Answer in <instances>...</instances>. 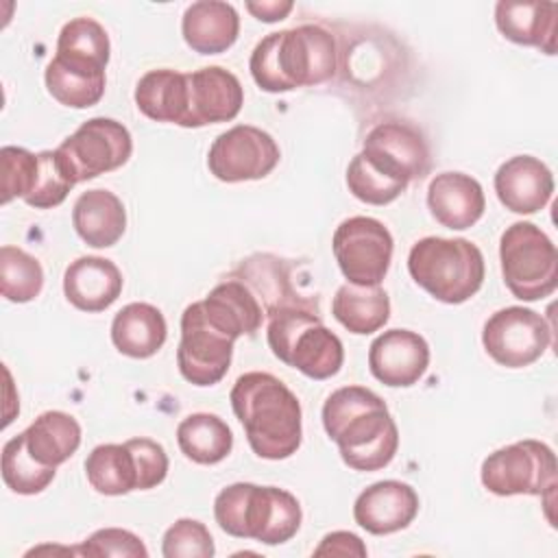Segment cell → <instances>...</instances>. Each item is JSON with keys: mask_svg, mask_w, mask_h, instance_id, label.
Instances as JSON below:
<instances>
[{"mask_svg": "<svg viewBox=\"0 0 558 558\" xmlns=\"http://www.w3.org/2000/svg\"><path fill=\"white\" fill-rule=\"evenodd\" d=\"M323 425L344 464L355 471H379L397 453V423L384 399L364 386H344L331 392L323 405Z\"/></svg>", "mask_w": 558, "mask_h": 558, "instance_id": "obj_1", "label": "cell"}, {"mask_svg": "<svg viewBox=\"0 0 558 558\" xmlns=\"http://www.w3.org/2000/svg\"><path fill=\"white\" fill-rule=\"evenodd\" d=\"M231 408L242 423L251 449L266 460H286L301 445V403L270 373H244L231 388Z\"/></svg>", "mask_w": 558, "mask_h": 558, "instance_id": "obj_2", "label": "cell"}, {"mask_svg": "<svg viewBox=\"0 0 558 558\" xmlns=\"http://www.w3.org/2000/svg\"><path fill=\"white\" fill-rule=\"evenodd\" d=\"M338 50L329 31L303 24L266 35L253 50V81L270 94L320 85L336 74Z\"/></svg>", "mask_w": 558, "mask_h": 558, "instance_id": "obj_3", "label": "cell"}, {"mask_svg": "<svg viewBox=\"0 0 558 558\" xmlns=\"http://www.w3.org/2000/svg\"><path fill=\"white\" fill-rule=\"evenodd\" d=\"M214 517L222 532L235 538H255L264 545L290 541L303 519L292 493L248 482L222 488L214 501Z\"/></svg>", "mask_w": 558, "mask_h": 558, "instance_id": "obj_4", "label": "cell"}, {"mask_svg": "<svg viewBox=\"0 0 558 558\" xmlns=\"http://www.w3.org/2000/svg\"><path fill=\"white\" fill-rule=\"evenodd\" d=\"M412 279L434 299L458 305L469 301L484 283L482 251L464 238H423L408 255Z\"/></svg>", "mask_w": 558, "mask_h": 558, "instance_id": "obj_5", "label": "cell"}, {"mask_svg": "<svg viewBox=\"0 0 558 558\" xmlns=\"http://www.w3.org/2000/svg\"><path fill=\"white\" fill-rule=\"evenodd\" d=\"M268 347L277 360L312 379L333 377L344 362L340 338L312 305H288L270 314Z\"/></svg>", "mask_w": 558, "mask_h": 558, "instance_id": "obj_6", "label": "cell"}, {"mask_svg": "<svg viewBox=\"0 0 558 558\" xmlns=\"http://www.w3.org/2000/svg\"><path fill=\"white\" fill-rule=\"evenodd\" d=\"M499 262L506 288L521 301L545 299L558 286V251L532 222H514L501 233Z\"/></svg>", "mask_w": 558, "mask_h": 558, "instance_id": "obj_7", "label": "cell"}, {"mask_svg": "<svg viewBox=\"0 0 558 558\" xmlns=\"http://www.w3.org/2000/svg\"><path fill=\"white\" fill-rule=\"evenodd\" d=\"M482 484L499 497L545 495L556 488V456L541 440L506 445L482 462Z\"/></svg>", "mask_w": 558, "mask_h": 558, "instance_id": "obj_8", "label": "cell"}, {"mask_svg": "<svg viewBox=\"0 0 558 558\" xmlns=\"http://www.w3.org/2000/svg\"><path fill=\"white\" fill-rule=\"evenodd\" d=\"M74 183L124 166L133 150L129 129L111 118H92L54 148Z\"/></svg>", "mask_w": 558, "mask_h": 558, "instance_id": "obj_9", "label": "cell"}, {"mask_svg": "<svg viewBox=\"0 0 558 558\" xmlns=\"http://www.w3.org/2000/svg\"><path fill=\"white\" fill-rule=\"evenodd\" d=\"M331 248L349 283L379 286L390 268L392 235L384 222L353 216L338 225Z\"/></svg>", "mask_w": 558, "mask_h": 558, "instance_id": "obj_10", "label": "cell"}, {"mask_svg": "<svg viewBox=\"0 0 558 558\" xmlns=\"http://www.w3.org/2000/svg\"><path fill=\"white\" fill-rule=\"evenodd\" d=\"M233 342L209 323L201 301L187 305L181 314V342L177 349L181 375L194 386L218 384L229 371Z\"/></svg>", "mask_w": 558, "mask_h": 558, "instance_id": "obj_11", "label": "cell"}, {"mask_svg": "<svg viewBox=\"0 0 558 558\" xmlns=\"http://www.w3.org/2000/svg\"><path fill=\"white\" fill-rule=\"evenodd\" d=\"M486 353L506 368H523L536 362L551 342L547 320L527 307H504L495 312L482 331Z\"/></svg>", "mask_w": 558, "mask_h": 558, "instance_id": "obj_12", "label": "cell"}, {"mask_svg": "<svg viewBox=\"0 0 558 558\" xmlns=\"http://www.w3.org/2000/svg\"><path fill=\"white\" fill-rule=\"evenodd\" d=\"M279 146L270 133L238 124L220 133L207 155L209 172L225 183L264 179L279 163Z\"/></svg>", "mask_w": 558, "mask_h": 558, "instance_id": "obj_13", "label": "cell"}, {"mask_svg": "<svg viewBox=\"0 0 558 558\" xmlns=\"http://www.w3.org/2000/svg\"><path fill=\"white\" fill-rule=\"evenodd\" d=\"M375 170L408 185L429 170V148L425 137L405 122H379L364 140L360 153Z\"/></svg>", "mask_w": 558, "mask_h": 558, "instance_id": "obj_14", "label": "cell"}, {"mask_svg": "<svg viewBox=\"0 0 558 558\" xmlns=\"http://www.w3.org/2000/svg\"><path fill=\"white\" fill-rule=\"evenodd\" d=\"M187 113L183 126L196 129L233 120L244 102V89L235 74L220 65L201 68L185 74Z\"/></svg>", "mask_w": 558, "mask_h": 558, "instance_id": "obj_15", "label": "cell"}, {"mask_svg": "<svg viewBox=\"0 0 558 558\" xmlns=\"http://www.w3.org/2000/svg\"><path fill=\"white\" fill-rule=\"evenodd\" d=\"M429 366V347L410 329H388L368 349V368L390 388L414 386Z\"/></svg>", "mask_w": 558, "mask_h": 558, "instance_id": "obj_16", "label": "cell"}, {"mask_svg": "<svg viewBox=\"0 0 558 558\" xmlns=\"http://www.w3.org/2000/svg\"><path fill=\"white\" fill-rule=\"evenodd\" d=\"M418 512L416 490L397 480L375 482L364 488L353 506V519L368 534L381 536L408 527Z\"/></svg>", "mask_w": 558, "mask_h": 558, "instance_id": "obj_17", "label": "cell"}, {"mask_svg": "<svg viewBox=\"0 0 558 558\" xmlns=\"http://www.w3.org/2000/svg\"><path fill=\"white\" fill-rule=\"evenodd\" d=\"M495 192L501 205L514 214L543 209L554 194L551 170L532 155H517L495 172Z\"/></svg>", "mask_w": 558, "mask_h": 558, "instance_id": "obj_18", "label": "cell"}, {"mask_svg": "<svg viewBox=\"0 0 558 558\" xmlns=\"http://www.w3.org/2000/svg\"><path fill=\"white\" fill-rule=\"evenodd\" d=\"M427 207L438 225L462 231L482 218L486 198L482 185L473 177L462 172H440L429 181Z\"/></svg>", "mask_w": 558, "mask_h": 558, "instance_id": "obj_19", "label": "cell"}, {"mask_svg": "<svg viewBox=\"0 0 558 558\" xmlns=\"http://www.w3.org/2000/svg\"><path fill=\"white\" fill-rule=\"evenodd\" d=\"M63 292L76 310L102 312L120 296L122 272L111 259L85 255L65 268Z\"/></svg>", "mask_w": 558, "mask_h": 558, "instance_id": "obj_20", "label": "cell"}, {"mask_svg": "<svg viewBox=\"0 0 558 558\" xmlns=\"http://www.w3.org/2000/svg\"><path fill=\"white\" fill-rule=\"evenodd\" d=\"M185 44L198 54H218L231 48L240 33V17L233 4L220 0L192 2L181 20Z\"/></svg>", "mask_w": 558, "mask_h": 558, "instance_id": "obj_21", "label": "cell"}, {"mask_svg": "<svg viewBox=\"0 0 558 558\" xmlns=\"http://www.w3.org/2000/svg\"><path fill=\"white\" fill-rule=\"evenodd\" d=\"M556 2H512L495 4V24L499 33L521 46H536L547 54L556 52Z\"/></svg>", "mask_w": 558, "mask_h": 558, "instance_id": "obj_22", "label": "cell"}, {"mask_svg": "<svg viewBox=\"0 0 558 558\" xmlns=\"http://www.w3.org/2000/svg\"><path fill=\"white\" fill-rule=\"evenodd\" d=\"M201 307L209 323L225 331L231 340L240 336H253L264 320V307L248 286L240 279H227L218 283L207 299L201 301Z\"/></svg>", "mask_w": 558, "mask_h": 558, "instance_id": "obj_23", "label": "cell"}, {"mask_svg": "<svg viewBox=\"0 0 558 558\" xmlns=\"http://www.w3.org/2000/svg\"><path fill=\"white\" fill-rule=\"evenodd\" d=\"M72 225L83 242L94 248H107L122 238L126 229V211L113 192L87 190L74 203Z\"/></svg>", "mask_w": 558, "mask_h": 558, "instance_id": "obj_24", "label": "cell"}, {"mask_svg": "<svg viewBox=\"0 0 558 558\" xmlns=\"http://www.w3.org/2000/svg\"><path fill=\"white\" fill-rule=\"evenodd\" d=\"M166 336V318L150 303H129L111 323V340L116 349L135 360L155 355L163 347Z\"/></svg>", "mask_w": 558, "mask_h": 558, "instance_id": "obj_25", "label": "cell"}, {"mask_svg": "<svg viewBox=\"0 0 558 558\" xmlns=\"http://www.w3.org/2000/svg\"><path fill=\"white\" fill-rule=\"evenodd\" d=\"M50 96L72 109L94 107L105 94V68L54 54L46 65Z\"/></svg>", "mask_w": 558, "mask_h": 558, "instance_id": "obj_26", "label": "cell"}, {"mask_svg": "<svg viewBox=\"0 0 558 558\" xmlns=\"http://www.w3.org/2000/svg\"><path fill=\"white\" fill-rule=\"evenodd\" d=\"M137 109L155 122H172L183 126L187 113L185 74L177 70H150L135 87Z\"/></svg>", "mask_w": 558, "mask_h": 558, "instance_id": "obj_27", "label": "cell"}, {"mask_svg": "<svg viewBox=\"0 0 558 558\" xmlns=\"http://www.w3.org/2000/svg\"><path fill=\"white\" fill-rule=\"evenodd\" d=\"M331 312L336 320L351 333H373L390 318V299L381 286L344 283L338 288Z\"/></svg>", "mask_w": 558, "mask_h": 558, "instance_id": "obj_28", "label": "cell"}, {"mask_svg": "<svg viewBox=\"0 0 558 558\" xmlns=\"http://www.w3.org/2000/svg\"><path fill=\"white\" fill-rule=\"evenodd\" d=\"M24 436L26 447L37 462L46 466H59L78 449L81 425L65 412L48 410L24 429Z\"/></svg>", "mask_w": 558, "mask_h": 558, "instance_id": "obj_29", "label": "cell"}, {"mask_svg": "<svg viewBox=\"0 0 558 558\" xmlns=\"http://www.w3.org/2000/svg\"><path fill=\"white\" fill-rule=\"evenodd\" d=\"M177 442L183 456L192 462L216 464L229 456L233 447V434L220 416L196 412L179 423Z\"/></svg>", "mask_w": 558, "mask_h": 558, "instance_id": "obj_30", "label": "cell"}, {"mask_svg": "<svg viewBox=\"0 0 558 558\" xmlns=\"http://www.w3.org/2000/svg\"><path fill=\"white\" fill-rule=\"evenodd\" d=\"M85 475L100 495H124L137 490V466L131 449L124 445H98L85 460Z\"/></svg>", "mask_w": 558, "mask_h": 558, "instance_id": "obj_31", "label": "cell"}, {"mask_svg": "<svg viewBox=\"0 0 558 558\" xmlns=\"http://www.w3.org/2000/svg\"><path fill=\"white\" fill-rule=\"evenodd\" d=\"M283 264L281 259L272 255H253L246 262H242L240 270L242 279L248 290L257 296V301L264 307V314H275L281 307L288 305H310L307 301L299 299V294L292 292L290 281L281 272Z\"/></svg>", "mask_w": 558, "mask_h": 558, "instance_id": "obj_32", "label": "cell"}, {"mask_svg": "<svg viewBox=\"0 0 558 558\" xmlns=\"http://www.w3.org/2000/svg\"><path fill=\"white\" fill-rule=\"evenodd\" d=\"M54 469L57 466H46L31 456L24 432L2 447V480L17 495L41 493L54 480Z\"/></svg>", "mask_w": 558, "mask_h": 558, "instance_id": "obj_33", "label": "cell"}, {"mask_svg": "<svg viewBox=\"0 0 558 558\" xmlns=\"http://www.w3.org/2000/svg\"><path fill=\"white\" fill-rule=\"evenodd\" d=\"M44 286L41 264L17 246L0 248V290L7 301L28 303Z\"/></svg>", "mask_w": 558, "mask_h": 558, "instance_id": "obj_34", "label": "cell"}, {"mask_svg": "<svg viewBox=\"0 0 558 558\" xmlns=\"http://www.w3.org/2000/svg\"><path fill=\"white\" fill-rule=\"evenodd\" d=\"M57 54L107 68L109 63L107 31L92 17H74L59 33Z\"/></svg>", "mask_w": 558, "mask_h": 558, "instance_id": "obj_35", "label": "cell"}, {"mask_svg": "<svg viewBox=\"0 0 558 558\" xmlns=\"http://www.w3.org/2000/svg\"><path fill=\"white\" fill-rule=\"evenodd\" d=\"M37 157H39L37 181H35L33 192L24 198V203L35 209H50V207L61 205L65 201L68 192L76 183L72 181L70 172L65 170L57 150H41V153H37Z\"/></svg>", "mask_w": 558, "mask_h": 558, "instance_id": "obj_36", "label": "cell"}, {"mask_svg": "<svg viewBox=\"0 0 558 558\" xmlns=\"http://www.w3.org/2000/svg\"><path fill=\"white\" fill-rule=\"evenodd\" d=\"M347 185L355 198L368 205H388L408 187L375 170L360 153L347 168Z\"/></svg>", "mask_w": 558, "mask_h": 558, "instance_id": "obj_37", "label": "cell"}, {"mask_svg": "<svg viewBox=\"0 0 558 558\" xmlns=\"http://www.w3.org/2000/svg\"><path fill=\"white\" fill-rule=\"evenodd\" d=\"M2 163V203L13 198H26L37 181L39 157L20 146H4L0 150Z\"/></svg>", "mask_w": 558, "mask_h": 558, "instance_id": "obj_38", "label": "cell"}, {"mask_svg": "<svg viewBox=\"0 0 558 558\" xmlns=\"http://www.w3.org/2000/svg\"><path fill=\"white\" fill-rule=\"evenodd\" d=\"M214 551L209 530L196 519H179L163 534L161 554L166 558H211Z\"/></svg>", "mask_w": 558, "mask_h": 558, "instance_id": "obj_39", "label": "cell"}, {"mask_svg": "<svg viewBox=\"0 0 558 558\" xmlns=\"http://www.w3.org/2000/svg\"><path fill=\"white\" fill-rule=\"evenodd\" d=\"M76 554L92 558H146L148 549L133 532L120 527H105L94 532L81 547H76Z\"/></svg>", "mask_w": 558, "mask_h": 558, "instance_id": "obj_40", "label": "cell"}, {"mask_svg": "<svg viewBox=\"0 0 558 558\" xmlns=\"http://www.w3.org/2000/svg\"><path fill=\"white\" fill-rule=\"evenodd\" d=\"M126 447L131 449L137 466V480L140 486L137 490H148L155 488L166 480L168 473V456L166 449L150 440V438H131L126 440Z\"/></svg>", "mask_w": 558, "mask_h": 558, "instance_id": "obj_41", "label": "cell"}, {"mask_svg": "<svg viewBox=\"0 0 558 558\" xmlns=\"http://www.w3.org/2000/svg\"><path fill=\"white\" fill-rule=\"evenodd\" d=\"M314 556H366V547L362 538L351 532H331L314 549Z\"/></svg>", "mask_w": 558, "mask_h": 558, "instance_id": "obj_42", "label": "cell"}, {"mask_svg": "<svg viewBox=\"0 0 558 558\" xmlns=\"http://www.w3.org/2000/svg\"><path fill=\"white\" fill-rule=\"evenodd\" d=\"M290 0H270V2H246V9L262 22H279L292 11Z\"/></svg>", "mask_w": 558, "mask_h": 558, "instance_id": "obj_43", "label": "cell"}]
</instances>
